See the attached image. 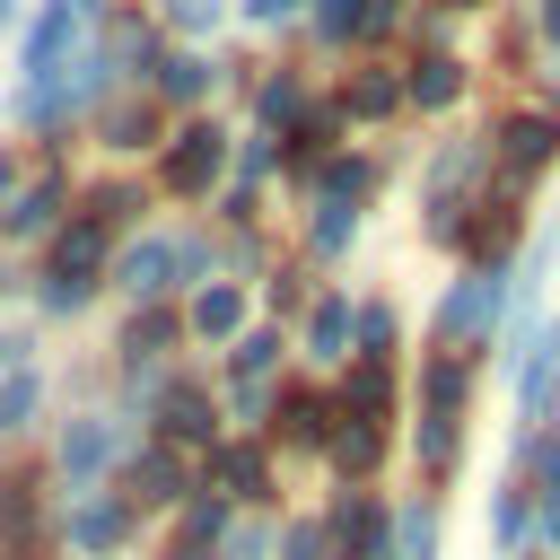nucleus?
<instances>
[{
	"instance_id": "obj_34",
	"label": "nucleus",
	"mask_w": 560,
	"mask_h": 560,
	"mask_svg": "<svg viewBox=\"0 0 560 560\" xmlns=\"http://www.w3.org/2000/svg\"><path fill=\"white\" fill-rule=\"evenodd\" d=\"M306 245H315V254H341V245H350V210H341V201H315V210H306Z\"/></svg>"
},
{
	"instance_id": "obj_40",
	"label": "nucleus",
	"mask_w": 560,
	"mask_h": 560,
	"mask_svg": "<svg viewBox=\"0 0 560 560\" xmlns=\"http://www.w3.org/2000/svg\"><path fill=\"white\" fill-rule=\"evenodd\" d=\"M245 18H254V26H289V18H298V0H245Z\"/></svg>"
},
{
	"instance_id": "obj_17",
	"label": "nucleus",
	"mask_w": 560,
	"mask_h": 560,
	"mask_svg": "<svg viewBox=\"0 0 560 560\" xmlns=\"http://www.w3.org/2000/svg\"><path fill=\"white\" fill-rule=\"evenodd\" d=\"M52 219H61V184H52V175H44V184H18L9 210H0L9 236H35V228H52Z\"/></svg>"
},
{
	"instance_id": "obj_8",
	"label": "nucleus",
	"mask_w": 560,
	"mask_h": 560,
	"mask_svg": "<svg viewBox=\"0 0 560 560\" xmlns=\"http://www.w3.org/2000/svg\"><path fill=\"white\" fill-rule=\"evenodd\" d=\"M385 402H394V368H385V359H359V368L341 376V394H332V411H341V420H368V429H385Z\"/></svg>"
},
{
	"instance_id": "obj_2",
	"label": "nucleus",
	"mask_w": 560,
	"mask_h": 560,
	"mask_svg": "<svg viewBox=\"0 0 560 560\" xmlns=\"http://www.w3.org/2000/svg\"><path fill=\"white\" fill-rule=\"evenodd\" d=\"M481 166H490V149H481V140H464V149H438V166H429V228H438V236H455V228H464Z\"/></svg>"
},
{
	"instance_id": "obj_26",
	"label": "nucleus",
	"mask_w": 560,
	"mask_h": 560,
	"mask_svg": "<svg viewBox=\"0 0 560 560\" xmlns=\"http://www.w3.org/2000/svg\"><path fill=\"white\" fill-rule=\"evenodd\" d=\"M201 88H210V61H201V52H166V61H158V96H166V105H192Z\"/></svg>"
},
{
	"instance_id": "obj_4",
	"label": "nucleus",
	"mask_w": 560,
	"mask_h": 560,
	"mask_svg": "<svg viewBox=\"0 0 560 560\" xmlns=\"http://www.w3.org/2000/svg\"><path fill=\"white\" fill-rule=\"evenodd\" d=\"M499 158H508L516 175L551 166V158H560V114H551V105H508V114H499Z\"/></svg>"
},
{
	"instance_id": "obj_7",
	"label": "nucleus",
	"mask_w": 560,
	"mask_h": 560,
	"mask_svg": "<svg viewBox=\"0 0 560 560\" xmlns=\"http://www.w3.org/2000/svg\"><path fill=\"white\" fill-rule=\"evenodd\" d=\"M332 429H341V411H332L324 385H289L280 394V438L289 446H332Z\"/></svg>"
},
{
	"instance_id": "obj_24",
	"label": "nucleus",
	"mask_w": 560,
	"mask_h": 560,
	"mask_svg": "<svg viewBox=\"0 0 560 560\" xmlns=\"http://www.w3.org/2000/svg\"><path fill=\"white\" fill-rule=\"evenodd\" d=\"M131 499H192V481H184V464H175V446H158V455H140V472H131Z\"/></svg>"
},
{
	"instance_id": "obj_6",
	"label": "nucleus",
	"mask_w": 560,
	"mask_h": 560,
	"mask_svg": "<svg viewBox=\"0 0 560 560\" xmlns=\"http://www.w3.org/2000/svg\"><path fill=\"white\" fill-rule=\"evenodd\" d=\"M324 542L341 551V560H385L394 551V516L368 499V490H350L341 508H332V525H324Z\"/></svg>"
},
{
	"instance_id": "obj_42",
	"label": "nucleus",
	"mask_w": 560,
	"mask_h": 560,
	"mask_svg": "<svg viewBox=\"0 0 560 560\" xmlns=\"http://www.w3.org/2000/svg\"><path fill=\"white\" fill-rule=\"evenodd\" d=\"M228 560H262V525H245V534H228Z\"/></svg>"
},
{
	"instance_id": "obj_36",
	"label": "nucleus",
	"mask_w": 560,
	"mask_h": 560,
	"mask_svg": "<svg viewBox=\"0 0 560 560\" xmlns=\"http://www.w3.org/2000/svg\"><path fill=\"white\" fill-rule=\"evenodd\" d=\"M298 114H306V88H298V70L262 79V122H298Z\"/></svg>"
},
{
	"instance_id": "obj_23",
	"label": "nucleus",
	"mask_w": 560,
	"mask_h": 560,
	"mask_svg": "<svg viewBox=\"0 0 560 560\" xmlns=\"http://www.w3.org/2000/svg\"><path fill=\"white\" fill-rule=\"evenodd\" d=\"M324 455H332V464H341V472L359 481V472H376V455H385V429H368V420H341Z\"/></svg>"
},
{
	"instance_id": "obj_21",
	"label": "nucleus",
	"mask_w": 560,
	"mask_h": 560,
	"mask_svg": "<svg viewBox=\"0 0 560 560\" xmlns=\"http://www.w3.org/2000/svg\"><path fill=\"white\" fill-rule=\"evenodd\" d=\"M210 472H219V499H262V490H271V464H262L254 446H219Z\"/></svg>"
},
{
	"instance_id": "obj_22",
	"label": "nucleus",
	"mask_w": 560,
	"mask_h": 560,
	"mask_svg": "<svg viewBox=\"0 0 560 560\" xmlns=\"http://www.w3.org/2000/svg\"><path fill=\"white\" fill-rule=\"evenodd\" d=\"M455 446H464L455 411H420V472H429V481H446V472H455Z\"/></svg>"
},
{
	"instance_id": "obj_30",
	"label": "nucleus",
	"mask_w": 560,
	"mask_h": 560,
	"mask_svg": "<svg viewBox=\"0 0 560 560\" xmlns=\"http://www.w3.org/2000/svg\"><path fill=\"white\" fill-rule=\"evenodd\" d=\"M490 534H499V551H525V542H534V499H525V490H499Z\"/></svg>"
},
{
	"instance_id": "obj_41",
	"label": "nucleus",
	"mask_w": 560,
	"mask_h": 560,
	"mask_svg": "<svg viewBox=\"0 0 560 560\" xmlns=\"http://www.w3.org/2000/svg\"><path fill=\"white\" fill-rule=\"evenodd\" d=\"M166 18H175V26H210V18H219V0H166Z\"/></svg>"
},
{
	"instance_id": "obj_35",
	"label": "nucleus",
	"mask_w": 560,
	"mask_h": 560,
	"mask_svg": "<svg viewBox=\"0 0 560 560\" xmlns=\"http://www.w3.org/2000/svg\"><path fill=\"white\" fill-rule=\"evenodd\" d=\"M350 341H359V359H385L394 350V306H359L350 315Z\"/></svg>"
},
{
	"instance_id": "obj_16",
	"label": "nucleus",
	"mask_w": 560,
	"mask_h": 560,
	"mask_svg": "<svg viewBox=\"0 0 560 560\" xmlns=\"http://www.w3.org/2000/svg\"><path fill=\"white\" fill-rule=\"evenodd\" d=\"M122 534H131V499H88V508L70 516V542H79V551H114Z\"/></svg>"
},
{
	"instance_id": "obj_27",
	"label": "nucleus",
	"mask_w": 560,
	"mask_h": 560,
	"mask_svg": "<svg viewBox=\"0 0 560 560\" xmlns=\"http://www.w3.org/2000/svg\"><path fill=\"white\" fill-rule=\"evenodd\" d=\"M368 184H376V166H368V158H324V175H315V201H341V210H350Z\"/></svg>"
},
{
	"instance_id": "obj_29",
	"label": "nucleus",
	"mask_w": 560,
	"mask_h": 560,
	"mask_svg": "<svg viewBox=\"0 0 560 560\" xmlns=\"http://www.w3.org/2000/svg\"><path fill=\"white\" fill-rule=\"evenodd\" d=\"M394 551H402V560H438V508H429V499H411V508L394 516Z\"/></svg>"
},
{
	"instance_id": "obj_14",
	"label": "nucleus",
	"mask_w": 560,
	"mask_h": 560,
	"mask_svg": "<svg viewBox=\"0 0 560 560\" xmlns=\"http://www.w3.org/2000/svg\"><path fill=\"white\" fill-rule=\"evenodd\" d=\"M402 96H411V105H429V114H438V105H455V96H464V61L420 52V61H411V79H402Z\"/></svg>"
},
{
	"instance_id": "obj_1",
	"label": "nucleus",
	"mask_w": 560,
	"mask_h": 560,
	"mask_svg": "<svg viewBox=\"0 0 560 560\" xmlns=\"http://www.w3.org/2000/svg\"><path fill=\"white\" fill-rule=\"evenodd\" d=\"M79 35H88V0H44L35 9V26H26V96H44V88H61V70L79 61Z\"/></svg>"
},
{
	"instance_id": "obj_25",
	"label": "nucleus",
	"mask_w": 560,
	"mask_h": 560,
	"mask_svg": "<svg viewBox=\"0 0 560 560\" xmlns=\"http://www.w3.org/2000/svg\"><path fill=\"white\" fill-rule=\"evenodd\" d=\"M35 411H44V376H35V368H9V376H0V438H18Z\"/></svg>"
},
{
	"instance_id": "obj_9",
	"label": "nucleus",
	"mask_w": 560,
	"mask_h": 560,
	"mask_svg": "<svg viewBox=\"0 0 560 560\" xmlns=\"http://www.w3.org/2000/svg\"><path fill=\"white\" fill-rule=\"evenodd\" d=\"M472 210H481V219H464V228H455V236H464V254H472V262H481V271H499V254H508V245H516V228H525V219H516V210H508V201H472Z\"/></svg>"
},
{
	"instance_id": "obj_39",
	"label": "nucleus",
	"mask_w": 560,
	"mask_h": 560,
	"mask_svg": "<svg viewBox=\"0 0 560 560\" xmlns=\"http://www.w3.org/2000/svg\"><path fill=\"white\" fill-rule=\"evenodd\" d=\"M262 402H271L262 385H228V411H236V420H262Z\"/></svg>"
},
{
	"instance_id": "obj_32",
	"label": "nucleus",
	"mask_w": 560,
	"mask_h": 560,
	"mask_svg": "<svg viewBox=\"0 0 560 560\" xmlns=\"http://www.w3.org/2000/svg\"><path fill=\"white\" fill-rule=\"evenodd\" d=\"M315 35H324V44L368 35V0H315Z\"/></svg>"
},
{
	"instance_id": "obj_45",
	"label": "nucleus",
	"mask_w": 560,
	"mask_h": 560,
	"mask_svg": "<svg viewBox=\"0 0 560 560\" xmlns=\"http://www.w3.org/2000/svg\"><path fill=\"white\" fill-rule=\"evenodd\" d=\"M0 192H9V158H0Z\"/></svg>"
},
{
	"instance_id": "obj_38",
	"label": "nucleus",
	"mask_w": 560,
	"mask_h": 560,
	"mask_svg": "<svg viewBox=\"0 0 560 560\" xmlns=\"http://www.w3.org/2000/svg\"><path fill=\"white\" fill-rule=\"evenodd\" d=\"M280 560H332V542H324V525H289V542H280Z\"/></svg>"
},
{
	"instance_id": "obj_20",
	"label": "nucleus",
	"mask_w": 560,
	"mask_h": 560,
	"mask_svg": "<svg viewBox=\"0 0 560 560\" xmlns=\"http://www.w3.org/2000/svg\"><path fill=\"white\" fill-rule=\"evenodd\" d=\"M464 394H472L464 359H446V350H438V359L420 368V411H455V420H464Z\"/></svg>"
},
{
	"instance_id": "obj_12",
	"label": "nucleus",
	"mask_w": 560,
	"mask_h": 560,
	"mask_svg": "<svg viewBox=\"0 0 560 560\" xmlns=\"http://www.w3.org/2000/svg\"><path fill=\"white\" fill-rule=\"evenodd\" d=\"M122 289H131V298H166V289H175V245H166V236H140V245L122 254Z\"/></svg>"
},
{
	"instance_id": "obj_31",
	"label": "nucleus",
	"mask_w": 560,
	"mask_h": 560,
	"mask_svg": "<svg viewBox=\"0 0 560 560\" xmlns=\"http://www.w3.org/2000/svg\"><path fill=\"white\" fill-rule=\"evenodd\" d=\"M158 420H166V446H175V438H184V446H192V438H210V402H201L192 385H184V394H166V411H158Z\"/></svg>"
},
{
	"instance_id": "obj_37",
	"label": "nucleus",
	"mask_w": 560,
	"mask_h": 560,
	"mask_svg": "<svg viewBox=\"0 0 560 560\" xmlns=\"http://www.w3.org/2000/svg\"><path fill=\"white\" fill-rule=\"evenodd\" d=\"M271 175V140H245V158H236V192L254 201V184Z\"/></svg>"
},
{
	"instance_id": "obj_43",
	"label": "nucleus",
	"mask_w": 560,
	"mask_h": 560,
	"mask_svg": "<svg viewBox=\"0 0 560 560\" xmlns=\"http://www.w3.org/2000/svg\"><path fill=\"white\" fill-rule=\"evenodd\" d=\"M542 35H560V0H542Z\"/></svg>"
},
{
	"instance_id": "obj_44",
	"label": "nucleus",
	"mask_w": 560,
	"mask_h": 560,
	"mask_svg": "<svg viewBox=\"0 0 560 560\" xmlns=\"http://www.w3.org/2000/svg\"><path fill=\"white\" fill-rule=\"evenodd\" d=\"M9 18H18V0H0V26H9Z\"/></svg>"
},
{
	"instance_id": "obj_11",
	"label": "nucleus",
	"mask_w": 560,
	"mask_h": 560,
	"mask_svg": "<svg viewBox=\"0 0 560 560\" xmlns=\"http://www.w3.org/2000/svg\"><path fill=\"white\" fill-rule=\"evenodd\" d=\"M114 446H122L114 420H70V438H61V472H70V481H96V472L114 464Z\"/></svg>"
},
{
	"instance_id": "obj_10",
	"label": "nucleus",
	"mask_w": 560,
	"mask_h": 560,
	"mask_svg": "<svg viewBox=\"0 0 560 560\" xmlns=\"http://www.w3.org/2000/svg\"><path fill=\"white\" fill-rule=\"evenodd\" d=\"M192 332H201V341H236V332H245V280H210V289L192 298Z\"/></svg>"
},
{
	"instance_id": "obj_46",
	"label": "nucleus",
	"mask_w": 560,
	"mask_h": 560,
	"mask_svg": "<svg viewBox=\"0 0 560 560\" xmlns=\"http://www.w3.org/2000/svg\"><path fill=\"white\" fill-rule=\"evenodd\" d=\"M446 9H481V0H446Z\"/></svg>"
},
{
	"instance_id": "obj_18",
	"label": "nucleus",
	"mask_w": 560,
	"mask_h": 560,
	"mask_svg": "<svg viewBox=\"0 0 560 560\" xmlns=\"http://www.w3.org/2000/svg\"><path fill=\"white\" fill-rule=\"evenodd\" d=\"M175 341H184V324H175L166 306H149V315H131V324H122V359H131V368H149V359H166Z\"/></svg>"
},
{
	"instance_id": "obj_19",
	"label": "nucleus",
	"mask_w": 560,
	"mask_h": 560,
	"mask_svg": "<svg viewBox=\"0 0 560 560\" xmlns=\"http://www.w3.org/2000/svg\"><path fill=\"white\" fill-rule=\"evenodd\" d=\"M350 315H359L350 298H315V306H306V350H315V359H341V350H350Z\"/></svg>"
},
{
	"instance_id": "obj_3",
	"label": "nucleus",
	"mask_w": 560,
	"mask_h": 560,
	"mask_svg": "<svg viewBox=\"0 0 560 560\" xmlns=\"http://www.w3.org/2000/svg\"><path fill=\"white\" fill-rule=\"evenodd\" d=\"M219 166H228V131H219V122H184V131L166 140V192H175V201L210 192Z\"/></svg>"
},
{
	"instance_id": "obj_33",
	"label": "nucleus",
	"mask_w": 560,
	"mask_h": 560,
	"mask_svg": "<svg viewBox=\"0 0 560 560\" xmlns=\"http://www.w3.org/2000/svg\"><path fill=\"white\" fill-rule=\"evenodd\" d=\"M149 131H158L149 105H114V114H105V149H149Z\"/></svg>"
},
{
	"instance_id": "obj_5",
	"label": "nucleus",
	"mask_w": 560,
	"mask_h": 560,
	"mask_svg": "<svg viewBox=\"0 0 560 560\" xmlns=\"http://www.w3.org/2000/svg\"><path fill=\"white\" fill-rule=\"evenodd\" d=\"M499 298H508V271H472V280H455V289L438 298V341H446V350L472 341V332L499 315Z\"/></svg>"
},
{
	"instance_id": "obj_13",
	"label": "nucleus",
	"mask_w": 560,
	"mask_h": 560,
	"mask_svg": "<svg viewBox=\"0 0 560 560\" xmlns=\"http://www.w3.org/2000/svg\"><path fill=\"white\" fill-rule=\"evenodd\" d=\"M551 385H560V332H534V350H516V394H525V411H551Z\"/></svg>"
},
{
	"instance_id": "obj_28",
	"label": "nucleus",
	"mask_w": 560,
	"mask_h": 560,
	"mask_svg": "<svg viewBox=\"0 0 560 560\" xmlns=\"http://www.w3.org/2000/svg\"><path fill=\"white\" fill-rule=\"evenodd\" d=\"M280 368V332H236V350H228V376L236 385H262Z\"/></svg>"
},
{
	"instance_id": "obj_15",
	"label": "nucleus",
	"mask_w": 560,
	"mask_h": 560,
	"mask_svg": "<svg viewBox=\"0 0 560 560\" xmlns=\"http://www.w3.org/2000/svg\"><path fill=\"white\" fill-rule=\"evenodd\" d=\"M332 105H341V122H376V114H394V105H402V79H394V70H359Z\"/></svg>"
}]
</instances>
